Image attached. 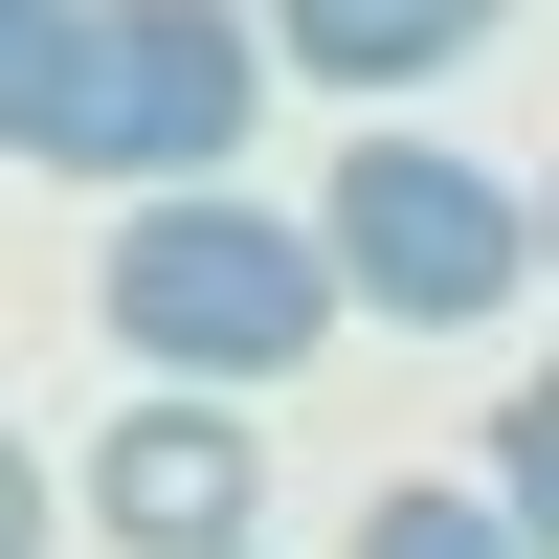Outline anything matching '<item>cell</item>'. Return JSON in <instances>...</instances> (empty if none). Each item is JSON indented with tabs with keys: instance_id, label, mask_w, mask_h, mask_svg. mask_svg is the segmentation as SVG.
Returning <instances> with one entry per match:
<instances>
[{
	"instance_id": "1",
	"label": "cell",
	"mask_w": 559,
	"mask_h": 559,
	"mask_svg": "<svg viewBox=\"0 0 559 559\" xmlns=\"http://www.w3.org/2000/svg\"><path fill=\"white\" fill-rule=\"evenodd\" d=\"M90 313H112V358H157L179 403H247V381H292V358L336 336V247L202 179V202H134V224H112Z\"/></svg>"
},
{
	"instance_id": "2",
	"label": "cell",
	"mask_w": 559,
	"mask_h": 559,
	"mask_svg": "<svg viewBox=\"0 0 559 559\" xmlns=\"http://www.w3.org/2000/svg\"><path fill=\"white\" fill-rule=\"evenodd\" d=\"M269 112V23L247 0H90V68H68V157L45 179H112V202H202Z\"/></svg>"
},
{
	"instance_id": "3",
	"label": "cell",
	"mask_w": 559,
	"mask_h": 559,
	"mask_svg": "<svg viewBox=\"0 0 559 559\" xmlns=\"http://www.w3.org/2000/svg\"><path fill=\"white\" fill-rule=\"evenodd\" d=\"M313 247H336V292L381 313V336H492V313L537 292V202L492 157H448V134H358L336 202H313Z\"/></svg>"
},
{
	"instance_id": "4",
	"label": "cell",
	"mask_w": 559,
	"mask_h": 559,
	"mask_svg": "<svg viewBox=\"0 0 559 559\" xmlns=\"http://www.w3.org/2000/svg\"><path fill=\"white\" fill-rule=\"evenodd\" d=\"M90 515H112L134 559H247V515H269V426L247 403H112V448H90Z\"/></svg>"
},
{
	"instance_id": "5",
	"label": "cell",
	"mask_w": 559,
	"mask_h": 559,
	"mask_svg": "<svg viewBox=\"0 0 559 559\" xmlns=\"http://www.w3.org/2000/svg\"><path fill=\"white\" fill-rule=\"evenodd\" d=\"M492 23H515V0H269V68H336L358 112H381V90H426V68H471Z\"/></svg>"
},
{
	"instance_id": "6",
	"label": "cell",
	"mask_w": 559,
	"mask_h": 559,
	"mask_svg": "<svg viewBox=\"0 0 559 559\" xmlns=\"http://www.w3.org/2000/svg\"><path fill=\"white\" fill-rule=\"evenodd\" d=\"M68 68H90V0H0V157H68Z\"/></svg>"
},
{
	"instance_id": "7",
	"label": "cell",
	"mask_w": 559,
	"mask_h": 559,
	"mask_svg": "<svg viewBox=\"0 0 559 559\" xmlns=\"http://www.w3.org/2000/svg\"><path fill=\"white\" fill-rule=\"evenodd\" d=\"M492 515H515V559H559V381L492 403Z\"/></svg>"
},
{
	"instance_id": "8",
	"label": "cell",
	"mask_w": 559,
	"mask_h": 559,
	"mask_svg": "<svg viewBox=\"0 0 559 559\" xmlns=\"http://www.w3.org/2000/svg\"><path fill=\"white\" fill-rule=\"evenodd\" d=\"M358 559H515V515H492V492H381Z\"/></svg>"
},
{
	"instance_id": "9",
	"label": "cell",
	"mask_w": 559,
	"mask_h": 559,
	"mask_svg": "<svg viewBox=\"0 0 559 559\" xmlns=\"http://www.w3.org/2000/svg\"><path fill=\"white\" fill-rule=\"evenodd\" d=\"M0 559H45V471H23V426H0Z\"/></svg>"
},
{
	"instance_id": "10",
	"label": "cell",
	"mask_w": 559,
	"mask_h": 559,
	"mask_svg": "<svg viewBox=\"0 0 559 559\" xmlns=\"http://www.w3.org/2000/svg\"><path fill=\"white\" fill-rule=\"evenodd\" d=\"M537 269H559V179H537Z\"/></svg>"
}]
</instances>
